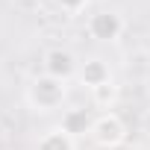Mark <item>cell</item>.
<instances>
[{
    "label": "cell",
    "mask_w": 150,
    "mask_h": 150,
    "mask_svg": "<svg viewBox=\"0 0 150 150\" xmlns=\"http://www.w3.org/2000/svg\"><path fill=\"white\" fill-rule=\"evenodd\" d=\"M27 106L38 115H50L56 109H62V103L68 100V83L62 80H53L47 74H38V77L30 80L27 86Z\"/></svg>",
    "instance_id": "cell-1"
},
{
    "label": "cell",
    "mask_w": 150,
    "mask_h": 150,
    "mask_svg": "<svg viewBox=\"0 0 150 150\" xmlns=\"http://www.w3.org/2000/svg\"><path fill=\"white\" fill-rule=\"evenodd\" d=\"M88 138L100 147V150H118L124 141H127V124L121 115L115 112H100L91 124V132Z\"/></svg>",
    "instance_id": "cell-2"
},
{
    "label": "cell",
    "mask_w": 150,
    "mask_h": 150,
    "mask_svg": "<svg viewBox=\"0 0 150 150\" xmlns=\"http://www.w3.org/2000/svg\"><path fill=\"white\" fill-rule=\"evenodd\" d=\"M41 65H44L41 74H47V77H53V80H62V83L74 80V77H77V71H80L77 56H74L71 50H65V47H50V50H44Z\"/></svg>",
    "instance_id": "cell-3"
},
{
    "label": "cell",
    "mask_w": 150,
    "mask_h": 150,
    "mask_svg": "<svg viewBox=\"0 0 150 150\" xmlns=\"http://www.w3.org/2000/svg\"><path fill=\"white\" fill-rule=\"evenodd\" d=\"M124 18L115 12V9H103V12H94L88 18V35L94 41H103V44H112L124 35Z\"/></svg>",
    "instance_id": "cell-4"
},
{
    "label": "cell",
    "mask_w": 150,
    "mask_h": 150,
    "mask_svg": "<svg viewBox=\"0 0 150 150\" xmlns=\"http://www.w3.org/2000/svg\"><path fill=\"white\" fill-rule=\"evenodd\" d=\"M77 80H80V83L91 91V88H97V86H103V83H109V80H112V68H109L100 56H91V59L80 62Z\"/></svg>",
    "instance_id": "cell-5"
},
{
    "label": "cell",
    "mask_w": 150,
    "mask_h": 150,
    "mask_svg": "<svg viewBox=\"0 0 150 150\" xmlns=\"http://www.w3.org/2000/svg\"><path fill=\"white\" fill-rule=\"evenodd\" d=\"M91 124H94V118L88 115V109H65L62 112V129L71 135V138H83V135H88L91 132Z\"/></svg>",
    "instance_id": "cell-6"
},
{
    "label": "cell",
    "mask_w": 150,
    "mask_h": 150,
    "mask_svg": "<svg viewBox=\"0 0 150 150\" xmlns=\"http://www.w3.org/2000/svg\"><path fill=\"white\" fill-rule=\"evenodd\" d=\"M35 150H77V138H71L62 127H53L38 138Z\"/></svg>",
    "instance_id": "cell-7"
},
{
    "label": "cell",
    "mask_w": 150,
    "mask_h": 150,
    "mask_svg": "<svg viewBox=\"0 0 150 150\" xmlns=\"http://www.w3.org/2000/svg\"><path fill=\"white\" fill-rule=\"evenodd\" d=\"M118 97H121V88L115 86V80H109V83H103V86L91 88V103H94V106H100V109H106V112L118 103Z\"/></svg>",
    "instance_id": "cell-8"
},
{
    "label": "cell",
    "mask_w": 150,
    "mask_h": 150,
    "mask_svg": "<svg viewBox=\"0 0 150 150\" xmlns=\"http://www.w3.org/2000/svg\"><path fill=\"white\" fill-rule=\"evenodd\" d=\"M56 6L62 12H68V15H77V12H83L88 6V0H56Z\"/></svg>",
    "instance_id": "cell-9"
},
{
    "label": "cell",
    "mask_w": 150,
    "mask_h": 150,
    "mask_svg": "<svg viewBox=\"0 0 150 150\" xmlns=\"http://www.w3.org/2000/svg\"><path fill=\"white\" fill-rule=\"evenodd\" d=\"M141 127H144V132L150 135V109H144V115H141Z\"/></svg>",
    "instance_id": "cell-10"
}]
</instances>
